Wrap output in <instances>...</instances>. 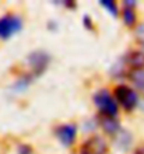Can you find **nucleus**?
Wrapping results in <instances>:
<instances>
[{"label":"nucleus","instance_id":"f257e3e1","mask_svg":"<svg viewBox=\"0 0 144 154\" xmlns=\"http://www.w3.org/2000/svg\"><path fill=\"white\" fill-rule=\"evenodd\" d=\"M27 60H28L29 65V72L27 74L31 77L32 80H35V79H38L46 72L52 59H51V55L46 51L36 49V51H32L27 56Z\"/></svg>","mask_w":144,"mask_h":154},{"label":"nucleus","instance_id":"f03ea898","mask_svg":"<svg viewBox=\"0 0 144 154\" xmlns=\"http://www.w3.org/2000/svg\"><path fill=\"white\" fill-rule=\"evenodd\" d=\"M119 70L112 72L116 76H123L124 69H130L133 72L144 69V52L143 51H130L120 59V63H118Z\"/></svg>","mask_w":144,"mask_h":154},{"label":"nucleus","instance_id":"7ed1b4c3","mask_svg":"<svg viewBox=\"0 0 144 154\" xmlns=\"http://www.w3.org/2000/svg\"><path fill=\"white\" fill-rule=\"evenodd\" d=\"M23 29V18L17 14H6L0 17V39H10Z\"/></svg>","mask_w":144,"mask_h":154},{"label":"nucleus","instance_id":"20e7f679","mask_svg":"<svg viewBox=\"0 0 144 154\" xmlns=\"http://www.w3.org/2000/svg\"><path fill=\"white\" fill-rule=\"evenodd\" d=\"M94 104L98 106L101 111V115H106V116H116L118 115V104L113 100V97L108 93V90H100L94 94Z\"/></svg>","mask_w":144,"mask_h":154},{"label":"nucleus","instance_id":"39448f33","mask_svg":"<svg viewBox=\"0 0 144 154\" xmlns=\"http://www.w3.org/2000/svg\"><path fill=\"white\" fill-rule=\"evenodd\" d=\"M115 98L126 111H133L139 104V97L130 87L124 84H119L115 87Z\"/></svg>","mask_w":144,"mask_h":154},{"label":"nucleus","instance_id":"423d86ee","mask_svg":"<svg viewBox=\"0 0 144 154\" xmlns=\"http://www.w3.org/2000/svg\"><path fill=\"white\" fill-rule=\"evenodd\" d=\"M106 143L100 136H91L80 147V154H105Z\"/></svg>","mask_w":144,"mask_h":154},{"label":"nucleus","instance_id":"0eeeda50","mask_svg":"<svg viewBox=\"0 0 144 154\" xmlns=\"http://www.w3.org/2000/svg\"><path fill=\"white\" fill-rule=\"evenodd\" d=\"M55 134H56V137L60 142V144L69 147V146H72L73 143H74V140H76L77 128H76V125H72V123L60 125L56 128Z\"/></svg>","mask_w":144,"mask_h":154},{"label":"nucleus","instance_id":"6e6552de","mask_svg":"<svg viewBox=\"0 0 144 154\" xmlns=\"http://www.w3.org/2000/svg\"><path fill=\"white\" fill-rule=\"evenodd\" d=\"M98 123L101 128L106 132L108 134H116L122 128H120L119 121L116 119V116H106V115H98Z\"/></svg>","mask_w":144,"mask_h":154},{"label":"nucleus","instance_id":"1a4fd4ad","mask_svg":"<svg viewBox=\"0 0 144 154\" xmlns=\"http://www.w3.org/2000/svg\"><path fill=\"white\" fill-rule=\"evenodd\" d=\"M137 2H129L124 0L123 2V23L127 27H133L136 23V13H134V7H136Z\"/></svg>","mask_w":144,"mask_h":154},{"label":"nucleus","instance_id":"9d476101","mask_svg":"<svg viewBox=\"0 0 144 154\" xmlns=\"http://www.w3.org/2000/svg\"><path fill=\"white\" fill-rule=\"evenodd\" d=\"M113 137H115L113 140H115L116 146L119 149H123V151H126V149L132 144V134L129 132H126V130L120 129L116 134H113Z\"/></svg>","mask_w":144,"mask_h":154},{"label":"nucleus","instance_id":"9b49d317","mask_svg":"<svg viewBox=\"0 0 144 154\" xmlns=\"http://www.w3.org/2000/svg\"><path fill=\"white\" fill-rule=\"evenodd\" d=\"M129 79L134 83V85H136L137 88H140L144 91V69L129 73Z\"/></svg>","mask_w":144,"mask_h":154},{"label":"nucleus","instance_id":"f8f14e48","mask_svg":"<svg viewBox=\"0 0 144 154\" xmlns=\"http://www.w3.org/2000/svg\"><path fill=\"white\" fill-rule=\"evenodd\" d=\"M100 4L112 17H115L116 18V17L119 16V7H118V4H116L115 0H100Z\"/></svg>","mask_w":144,"mask_h":154},{"label":"nucleus","instance_id":"ddd939ff","mask_svg":"<svg viewBox=\"0 0 144 154\" xmlns=\"http://www.w3.org/2000/svg\"><path fill=\"white\" fill-rule=\"evenodd\" d=\"M136 41L144 48V23L137 27V29H136Z\"/></svg>","mask_w":144,"mask_h":154},{"label":"nucleus","instance_id":"4468645a","mask_svg":"<svg viewBox=\"0 0 144 154\" xmlns=\"http://www.w3.org/2000/svg\"><path fill=\"white\" fill-rule=\"evenodd\" d=\"M53 4H60L63 7H67V8H76L77 7V3L73 2V0H63V2H53Z\"/></svg>","mask_w":144,"mask_h":154},{"label":"nucleus","instance_id":"2eb2a0df","mask_svg":"<svg viewBox=\"0 0 144 154\" xmlns=\"http://www.w3.org/2000/svg\"><path fill=\"white\" fill-rule=\"evenodd\" d=\"M17 154H32V147L29 144H20Z\"/></svg>","mask_w":144,"mask_h":154},{"label":"nucleus","instance_id":"dca6fc26","mask_svg":"<svg viewBox=\"0 0 144 154\" xmlns=\"http://www.w3.org/2000/svg\"><path fill=\"white\" fill-rule=\"evenodd\" d=\"M83 24H84V27L87 29H90V31H92V29H94V23H92L91 17L88 16V14H85V16L83 17Z\"/></svg>","mask_w":144,"mask_h":154},{"label":"nucleus","instance_id":"f3484780","mask_svg":"<svg viewBox=\"0 0 144 154\" xmlns=\"http://www.w3.org/2000/svg\"><path fill=\"white\" fill-rule=\"evenodd\" d=\"M133 154H144V146L137 147V149L134 150V153H133Z\"/></svg>","mask_w":144,"mask_h":154}]
</instances>
